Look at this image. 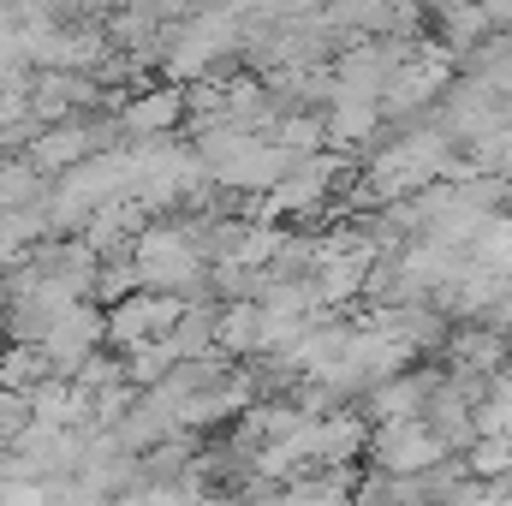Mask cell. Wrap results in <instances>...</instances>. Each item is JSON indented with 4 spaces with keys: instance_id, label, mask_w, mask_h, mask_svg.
Here are the masks:
<instances>
[{
    "instance_id": "6",
    "label": "cell",
    "mask_w": 512,
    "mask_h": 506,
    "mask_svg": "<svg viewBox=\"0 0 512 506\" xmlns=\"http://www.w3.org/2000/svg\"><path fill=\"white\" fill-rule=\"evenodd\" d=\"M256 334H262V310H256V304H215V352H221V358L251 364Z\"/></svg>"
},
{
    "instance_id": "8",
    "label": "cell",
    "mask_w": 512,
    "mask_h": 506,
    "mask_svg": "<svg viewBox=\"0 0 512 506\" xmlns=\"http://www.w3.org/2000/svg\"><path fill=\"white\" fill-rule=\"evenodd\" d=\"M54 185L30 161H0V209H36Z\"/></svg>"
},
{
    "instance_id": "7",
    "label": "cell",
    "mask_w": 512,
    "mask_h": 506,
    "mask_svg": "<svg viewBox=\"0 0 512 506\" xmlns=\"http://www.w3.org/2000/svg\"><path fill=\"white\" fill-rule=\"evenodd\" d=\"M42 381H48L42 346H6V352H0V387H6V393H24V399H30Z\"/></svg>"
},
{
    "instance_id": "1",
    "label": "cell",
    "mask_w": 512,
    "mask_h": 506,
    "mask_svg": "<svg viewBox=\"0 0 512 506\" xmlns=\"http://www.w3.org/2000/svg\"><path fill=\"white\" fill-rule=\"evenodd\" d=\"M364 459L376 477H423L435 465H447L453 453L435 441V429L423 417H405V423H376L370 441H364Z\"/></svg>"
},
{
    "instance_id": "2",
    "label": "cell",
    "mask_w": 512,
    "mask_h": 506,
    "mask_svg": "<svg viewBox=\"0 0 512 506\" xmlns=\"http://www.w3.org/2000/svg\"><path fill=\"white\" fill-rule=\"evenodd\" d=\"M179 310H185V304H179V298H161V292H137L126 304H114V310H108V340H102V352L131 358V352L167 340L173 322H179Z\"/></svg>"
},
{
    "instance_id": "3",
    "label": "cell",
    "mask_w": 512,
    "mask_h": 506,
    "mask_svg": "<svg viewBox=\"0 0 512 506\" xmlns=\"http://www.w3.org/2000/svg\"><path fill=\"white\" fill-rule=\"evenodd\" d=\"M108 340V316L96 304H72L66 316H54L48 340H42V358H48V376L54 381H72Z\"/></svg>"
},
{
    "instance_id": "4",
    "label": "cell",
    "mask_w": 512,
    "mask_h": 506,
    "mask_svg": "<svg viewBox=\"0 0 512 506\" xmlns=\"http://www.w3.org/2000/svg\"><path fill=\"white\" fill-rule=\"evenodd\" d=\"M507 364H512V334L489 328V322L447 328V346H441V376H483V381H495Z\"/></svg>"
},
{
    "instance_id": "5",
    "label": "cell",
    "mask_w": 512,
    "mask_h": 506,
    "mask_svg": "<svg viewBox=\"0 0 512 506\" xmlns=\"http://www.w3.org/2000/svg\"><path fill=\"white\" fill-rule=\"evenodd\" d=\"M114 126H120V137H126V149H131V143L173 137V131L185 126V96H179V84H155V90L131 96L126 108L114 114Z\"/></svg>"
}]
</instances>
